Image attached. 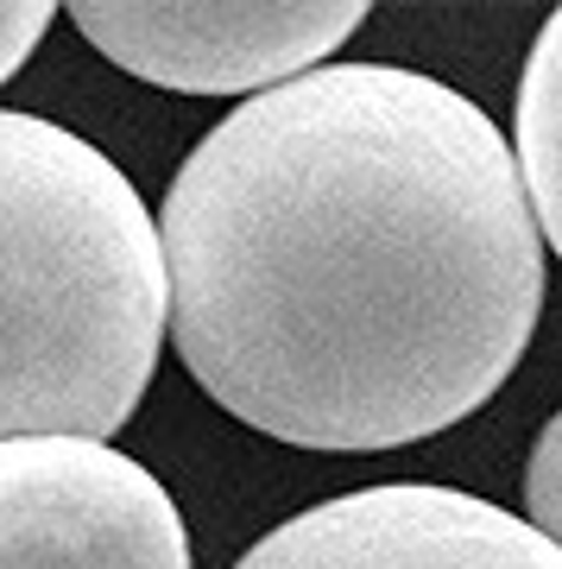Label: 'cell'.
<instances>
[{"mask_svg": "<svg viewBox=\"0 0 562 569\" xmlns=\"http://www.w3.org/2000/svg\"><path fill=\"white\" fill-rule=\"evenodd\" d=\"M0 569H190L178 500L96 437H0Z\"/></svg>", "mask_w": 562, "mask_h": 569, "instance_id": "277c9868", "label": "cell"}, {"mask_svg": "<svg viewBox=\"0 0 562 569\" xmlns=\"http://www.w3.org/2000/svg\"><path fill=\"white\" fill-rule=\"evenodd\" d=\"M44 26H51V7H44V0H7V7H0V32H7V44H0V77L20 70Z\"/></svg>", "mask_w": 562, "mask_h": 569, "instance_id": "ba28073f", "label": "cell"}, {"mask_svg": "<svg viewBox=\"0 0 562 569\" xmlns=\"http://www.w3.org/2000/svg\"><path fill=\"white\" fill-rule=\"evenodd\" d=\"M171 342L298 449H404L512 380L543 310L519 146L455 82L329 63L209 127L164 190Z\"/></svg>", "mask_w": 562, "mask_h": 569, "instance_id": "6da1fadb", "label": "cell"}, {"mask_svg": "<svg viewBox=\"0 0 562 569\" xmlns=\"http://www.w3.org/2000/svg\"><path fill=\"white\" fill-rule=\"evenodd\" d=\"M512 146H519L524 190H531V209L543 222V241L556 247L562 260V7L543 20L538 44L524 58Z\"/></svg>", "mask_w": 562, "mask_h": 569, "instance_id": "8992f818", "label": "cell"}, {"mask_svg": "<svg viewBox=\"0 0 562 569\" xmlns=\"http://www.w3.org/2000/svg\"><path fill=\"white\" fill-rule=\"evenodd\" d=\"M70 20L127 77L183 96H272L329 70L367 0H77Z\"/></svg>", "mask_w": 562, "mask_h": 569, "instance_id": "3957f363", "label": "cell"}, {"mask_svg": "<svg viewBox=\"0 0 562 569\" xmlns=\"http://www.w3.org/2000/svg\"><path fill=\"white\" fill-rule=\"evenodd\" d=\"M234 569H562V550L481 493L385 481L284 519Z\"/></svg>", "mask_w": 562, "mask_h": 569, "instance_id": "5b68a950", "label": "cell"}, {"mask_svg": "<svg viewBox=\"0 0 562 569\" xmlns=\"http://www.w3.org/2000/svg\"><path fill=\"white\" fill-rule=\"evenodd\" d=\"M524 512L562 550V411L538 430V443H531V462H524Z\"/></svg>", "mask_w": 562, "mask_h": 569, "instance_id": "52a82bcc", "label": "cell"}, {"mask_svg": "<svg viewBox=\"0 0 562 569\" xmlns=\"http://www.w3.org/2000/svg\"><path fill=\"white\" fill-rule=\"evenodd\" d=\"M0 437H96L140 411L171 336L164 228L114 159L0 114Z\"/></svg>", "mask_w": 562, "mask_h": 569, "instance_id": "7a4b0ae2", "label": "cell"}]
</instances>
